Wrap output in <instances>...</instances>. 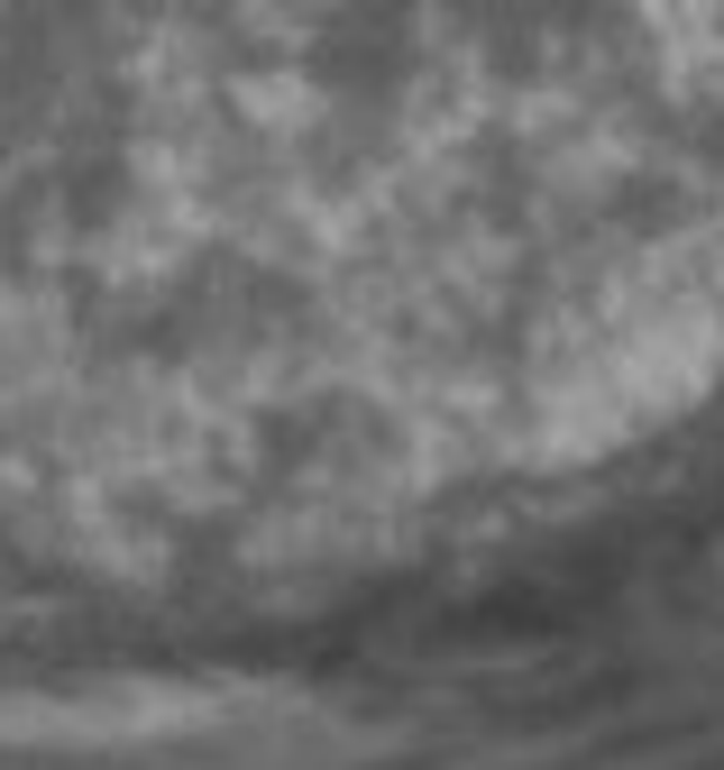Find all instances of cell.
Returning a JSON list of instances; mask_svg holds the SVG:
<instances>
[{
	"mask_svg": "<svg viewBox=\"0 0 724 770\" xmlns=\"http://www.w3.org/2000/svg\"><path fill=\"white\" fill-rule=\"evenodd\" d=\"M431 257H441V285H450V248H441V229H431ZM450 313H459V294H450ZM459 340H468V321H459ZM468 367H477V349H468ZM477 395H486V376H477ZM486 422H496V395H486Z\"/></svg>",
	"mask_w": 724,
	"mask_h": 770,
	"instance_id": "6da1fadb",
	"label": "cell"
}]
</instances>
